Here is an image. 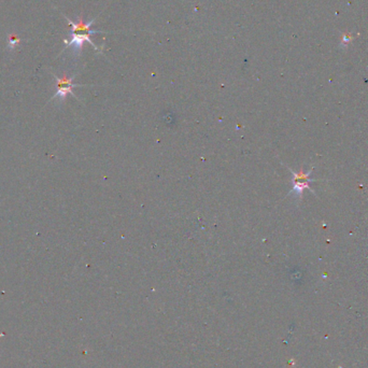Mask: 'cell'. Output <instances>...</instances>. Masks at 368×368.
<instances>
[{
    "label": "cell",
    "mask_w": 368,
    "mask_h": 368,
    "mask_svg": "<svg viewBox=\"0 0 368 368\" xmlns=\"http://www.w3.org/2000/svg\"><path fill=\"white\" fill-rule=\"evenodd\" d=\"M290 170L293 174V180H292L293 189L290 192V194H294L297 197H301L305 189H310L309 183L311 182V181H312V180H310V178H309L310 171L305 173L304 171L295 172V171H293L292 169H290Z\"/></svg>",
    "instance_id": "6da1fadb"
},
{
    "label": "cell",
    "mask_w": 368,
    "mask_h": 368,
    "mask_svg": "<svg viewBox=\"0 0 368 368\" xmlns=\"http://www.w3.org/2000/svg\"><path fill=\"white\" fill-rule=\"evenodd\" d=\"M55 79H56V82H57V92H56V94L53 96V99H58L61 101L67 97V95L71 94L75 96V94H73L72 92V88L76 86H81V85H79V84L72 83V80L75 79V76L71 78H68L66 76L63 78H58L55 76Z\"/></svg>",
    "instance_id": "7a4b0ae2"
},
{
    "label": "cell",
    "mask_w": 368,
    "mask_h": 368,
    "mask_svg": "<svg viewBox=\"0 0 368 368\" xmlns=\"http://www.w3.org/2000/svg\"><path fill=\"white\" fill-rule=\"evenodd\" d=\"M71 36L72 37H71L70 40L69 41L65 40V43H66L67 47H72L73 50H75L76 54L80 53V51H81L83 44L85 41H87V42L92 44L96 50H98V48L96 47L94 42L92 41V39H90V36H92L90 33H88V32H73V33H71Z\"/></svg>",
    "instance_id": "3957f363"
},
{
    "label": "cell",
    "mask_w": 368,
    "mask_h": 368,
    "mask_svg": "<svg viewBox=\"0 0 368 368\" xmlns=\"http://www.w3.org/2000/svg\"><path fill=\"white\" fill-rule=\"evenodd\" d=\"M65 18H66V20L68 21V23H69V25H70V27H71V31H72V33H73V32H88V33H90V35H95V33L99 32V31H97V30H90V29H89L90 26H92V24H93V23L95 22V19L92 20V21L87 22V23H84V22L82 21V19H79V21H78L77 23H73V22H71L69 19H68L67 16H65Z\"/></svg>",
    "instance_id": "277c9868"
},
{
    "label": "cell",
    "mask_w": 368,
    "mask_h": 368,
    "mask_svg": "<svg viewBox=\"0 0 368 368\" xmlns=\"http://www.w3.org/2000/svg\"><path fill=\"white\" fill-rule=\"evenodd\" d=\"M20 42H21L20 38H19L18 36H16V35L10 36V37L8 38V48H9L10 50H14V49H15L16 47H18V45L20 44Z\"/></svg>",
    "instance_id": "5b68a950"
}]
</instances>
